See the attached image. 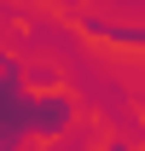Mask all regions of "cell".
Segmentation results:
<instances>
[{
  "label": "cell",
  "instance_id": "obj_1",
  "mask_svg": "<svg viewBox=\"0 0 145 151\" xmlns=\"http://www.w3.org/2000/svg\"><path fill=\"white\" fill-rule=\"evenodd\" d=\"M110 151H128V145H110Z\"/></svg>",
  "mask_w": 145,
  "mask_h": 151
}]
</instances>
